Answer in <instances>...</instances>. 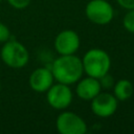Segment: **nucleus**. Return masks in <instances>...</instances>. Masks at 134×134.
<instances>
[{"mask_svg":"<svg viewBox=\"0 0 134 134\" xmlns=\"http://www.w3.org/2000/svg\"><path fill=\"white\" fill-rule=\"evenodd\" d=\"M50 70L54 81L69 86L76 84L84 73L82 59L75 54H60V57L53 61Z\"/></svg>","mask_w":134,"mask_h":134,"instance_id":"obj_1","label":"nucleus"},{"mask_svg":"<svg viewBox=\"0 0 134 134\" xmlns=\"http://www.w3.org/2000/svg\"><path fill=\"white\" fill-rule=\"evenodd\" d=\"M84 72L92 77L99 79L108 73L111 67V59L109 54L99 48L89 49L82 59Z\"/></svg>","mask_w":134,"mask_h":134,"instance_id":"obj_2","label":"nucleus"},{"mask_svg":"<svg viewBox=\"0 0 134 134\" xmlns=\"http://www.w3.org/2000/svg\"><path fill=\"white\" fill-rule=\"evenodd\" d=\"M0 57L6 66L14 69L23 68L29 61V52L27 48L14 39H9L3 43Z\"/></svg>","mask_w":134,"mask_h":134,"instance_id":"obj_3","label":"nucleus"},{"mask_svg":"<svg viewBox=\"0 0 134 134\" xmlns=\"http://www.w3.org/2000/svg\"><path fill=\"white\" fill-rule=\"evenodd\" d=\"M85 15L90 22L106 25L113 20L114 9L106 0H90L85 7Z\"/></svg>","mask_w":134,"mask_h":134,"instance_id":"obj_4","label":"nucleus"},{"mask_svg":"<svg viewBox=\"0 0 134 134\" xmlns=\"http://www.w3.org/2000/svg\"><path fill=\"white\" fill-rule=\"evenodd\" d=\"M55 127L61 134H85L87 132L86 121L76 113L63 111L55 120Z\"/></svg>","mask_w":134,"mask_h":134,"instance_id":"obj_5","label":"nucleus"},{"mask_svg":"<svg viewBox=\"0 0 134 134\" xmlns=\"http://www.w3.org/2000/svg\"><path fill=\"white\" fill-rule=\"evenodd\" d=\"M73 98V93L69 85L62 83L52 84V86L46 91V100L48 105L55 110H64L68 108Z\"/></svg>","mask_w":134,"mask_h":134,"instance_id":"obj_6","label":"nucleus"},{"mask_svg":"<svg viewBox=\"0 0 134 134\" xmlns=\"http://www.w3.org/2000/svg\"><path fill=\"white\" fill-rule=\"evenodd\" d=\"M118 100L109 92H99L95 97L91 99V110L94 115L98 117H109L113 115L117 109Z\"/></svg>","mask_w":134,"mask_h":134,"instance_id":"obj_7","label":"nucleus"},{"mask_svg":"<svg viewBox=\"0 0 134 134\" xmlns=\"http://www.w3.org/2000/svg\"><path fill=\"white\" fill-rule=\"evenodd\" d=\"M81 40L79 35L71 29L60 31L54 39V49L61 55L75 54L79 50Z\"/></svg>","mask_w":134,"mask_h":134,"instance_id":"obj_8","label":"nucleus"},{"mask_svg":"<svg viewBox=\"0 0 134 134\" xmlns=\"http://www.w3.org/2000/svg\"><path fill=\"white\" fill-rule=\"evenodd\" d=\"M53 82H54V77L52 75V72L50 68H46V67L35 69L29 75V80H28L30 88L39 93L46 92L52 86Z\"/></svg>","mask_w":134,"mask_h":134,"instance_id":"obj_9","label":"nucleus"},{"mask_svg":"<svg viewBox=\"0 0 134 134\" xmlns=\"http://www.w3.org/2000/svg\"><path fill=\"white\" fill-rule=\"evenodd\" d=\"M102 91V87L98 79L87 75V77L81 79L76 82L75 93L83 100H91Z\"/></svg>","mask_w":134,"mask_h":134,"instance_id":"obj_10","label":"nucleus"},{"mask_svg":"<svg viewBox=\"0 0 134 134\" xmlns=\"http://www.w3.org/2000/svg\"><path fill=\"white\" fill-rule=\"evenodd\" d=\"M134 92L133 84L126 79L115 82L113 86V95L117 98L118 102H125L129 99Z\"/></svg>","mask_w":134,"mask_h":134,"instance_id":"obj_11","label":"nucleus"},{"mask_svg":"<svg viewBox=\"0 0 134 134\" xmlns=\"http://www.w3.org/2000/svg\"><path fill=\"white\" fill-rule=\"evenodd\" d=\"M122 25L127 31L134 34V9H130L126 13L122 19Z\"/></svg>","mask_w":134,"mask_h":134,"instance_id":"obj_12","label":"nucleus"},{"mask_svg":"<svg viewBox=\"0 0 134 134\" xmlns=\"http://www.w3.org/2000/svg\"><path fill=\"white\" fill-rule=\"evenodd\" d=\"M98 81H99L102 89H111V88H113V86L115 84V81H114L113 76L111 74H109V72L104 74L103 76H100L98 79Z\"/></svg>","mask_w":134,"mask_h":134,"instance_id":"obj_13","label":"nucleus"},{"mask_svg":"<svg viewBox=\"0 0 134 134\" xmlns=\"http://www.w3.org/2000/svg\"><path fill=\"white\" fill-rule=\"evenodd\" d=\"M12 39L9 28L2 22H0V43H4Z\"/></svg>","mask_w":134,"mask_h":134,"instance_id":"obj_14","label":"nucleus"},{"mask_svg":"<svg viewBox=\"0 0 134 134\" xmlns=\"http://www.w3.org/2000/svg\"><path fill=\"white\" fill-rule=\"evenodd\" d=\"M10 6H13L16 9H24L26 8L31 0H6Z\"/></svg>","mask_w":134,"mask_h":134,"instance_id":"obj_15","label":"nucleus"},{"mask_svg":"<svg viewBox=\"0 0 134 134\" xmlns=\"http://www.w3.org/2000/svg\"><path fill=\"white\" fill-rule=\"evenodd\" d=\"M116 1L119 6H121L127 10L134 9V0H116Z\"/></svg>","mask_w":134,"mask_h":134,"instance_id":"obj_16","label":"nucleus"},{"mask_svg":"<svg viewBox=\"0 0 134 134\" xmlns=\"http://www.w3.org/2000/svg\"><path fill=\"white\" fill-rule=\"evenodd\" d=\"M1 88H2V87H1V82H0V91H1Z\"/></svg>","mask_w":134,"mask_h":134,"instance_id":"obj_17","label":"nucleus"},{"mask_svg":"<svg viewBox=\"0 0 134 134\" xmlns=\"http://www.w3.org/2000/svg\"><path fill=\"white\" fill-rule=\"evenodd\" d=\"M1 1H2V0H0V2H1Z\"/></svg>","mask_w":134,"mask_h":134,"instance_id":"obj_18","label":"nucleus"}]
</instances>
